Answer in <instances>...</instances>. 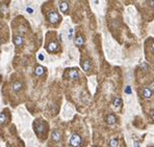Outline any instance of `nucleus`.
Listing matches in <instances>:
<instances>
[{
	"label": "nucleus",
	"instance_id": "nucleus-14",
	"mask_svg": "<svg viewBox=\"0 0 154 147\" xmlns=\"http://www.w3.org/2000/svg\"><path fill=\"white\" fill-rule=\"evenodd\" d=\"M34 73H36V75H37V76L41 77L42 75H44L45 68L42 66V65H38V66H37V68H36V71H34Z\"/></svg>",
	"mask_w": 154,
	"mask_h": 147
},
{
	"label": "nucleus",
	"instance_id": "nucleus-8",
	"mask_svg": "<svg viewBox=\"0 0 154 147\" xmlns=\"http://www.w3.org/2000/svg\"><path fill=\"white\" fill-rule=\"evenodd\" d=\"M52 140L54 141V142H59L61 140V134L57 130L53 131V133H52Z\"/></svg>",
	"mask_w": 154,
	"mask_h": 147
},
{
	"label": "nucleus",
	"instance_id": "nucleus-2",
	"mask_svg": "<svg viewBox=\"0 0 154 147\" xmlns=\"http://www.w3.org/2000/svg\"><path fill=\"white\" fill-rule=\"evenodd\" d=\"M47 17H48L49 22L52 23V24H55V23L59 22V20H60V17L58 16V14L55 10H50L47 14Z\"/></svg>",
	"mask_w": 154,
	"mask_h": 147
},
{
	"label": "nucleus",
	"instance_id": "nucleus-3",
	"mask_svg": "<svg viewBox=\"0 0 154 147\" xmlns=\"http://www.w3.org/2000/svg\"><path fill=\"white\" fill-rule=\"evenodd\" d=\"M70 144L74 147H78L81 144V138H80L79 135H77V134L72 135L71 138H70Z\"/></svg>",
	"mask_w": 154,
	"mask_h": 147
},
{
	"label": "nucleus",
	"instance_id": "nucleus-5",
	"mask_svg": "<svg viewBox=\"0 0 154 147\" xmlns=\"http://www.w3.org/2000/svg\"><path fill=\"white\" fill-rule=\"evenodd\" d=\"M57 49H58V44L56 41H51L49 42V45L47 46V51L50 53H53V52H56Z\"/></svg>",
	"mask_w": 154,
	"mask_h": 147
},
{
	"label": "nucleus",
	"instance_id": "nucleus-1",
	"mask_svg": "<svg viewBox=\"0 0 154 147\" xmlns=\"http://www.w3.org/2000/svg\"><path fill=\"white\" fill-rule=\"evenodd\" d=\"M33 127L36 130V133L38 135L41 134H45L46 133V127H45V123L41 120H37L36 122L33 123Z\"/></svg>",
	"mask_w": 154,
	"mask_h": 147
},
{
	"label": "nucleus",
	"instance_id": "nucleus-7",
	"mask_svg": "<svg viewBox=\"0 0 154 147\" xmlns=\"http://www.w3.org/2000/svg\"><path fill=\"white\" fill-rule=\"evenodd\" d=\"M59 9H60L61 13L67 14L68 11H69V3L66 2V1L60 2V4H59Z\"/></svg>",
	"mask_w": 154,
	"mask_h": 147
},
{
	"label": "nucleus",
	"instance_id": "nucleus-20",
	"mask_svg": "<svg viewBox=\"0 0 154 147\" xmlns=\"http://www.w3.org/2000/svg\"><path fill=\"white\" fill-rule=\"evenodd\" d=\"M38 59H40V60H44V55H43V54H38Z\"/></svg>",
	"mask_w": 154,
	"mask_h": 147
},
{
	"label": "nucleus",
	"instance_id": "nucleus-15",
	"mask_svg": "<svg viewBox=\"0 0 154 147\" xmlns=\"http://www.w3.org/2000/svg\"><path fill=\"white\" fill-rule=\"evenodd\" d=\"M84 44V40H83V37L82 36H77L76 37V40H75V45L76 46H78V47H80V46H82Z\"/></svg>",
	"mask_w": 154,
	"mask_h": 147
},
{
	"label": "nucleus",
	"instance_id": "nucleus-21",
	"mask_svg": "<svg viewBox=\"0 0 154 147\" xmlns=\"http://www.w3.org/2000/svg\"><path fill=\"white\" fill-rule=\"evenodd\" d=\"M72 33H73V29H70V33H69V38H72Z\"/></svg>",
	"mask_w": 154,
	"mask_h": 147
},
{
	"label": "nucleus",
	"instance_id": "nucleus-4",
	"mask_svg": "<svg viewBox=\"0 0 154 147\" xmlns=\"http://www.w3.org/2000/svg\"><path fill=\"white\" fill-rule=\"evenodd\" d=\"M142 92H143V96L145 98H151L153 95V89L150 87H144Z\"/></svg>",
	"mask_w": 154,
	"mask_h": 147
},
{
	"label": "nucleus",
	"instance_id": "nucleus-9",
	"mask_svg": "<svg viewBox=\"0 0 154 147\" xmlns=\"http://www.w3.org/2000/svg\"><path fill=\"white\" fill-rule=\"evenodd\" d=\"M14 44L16 47H21L23 45V37L21 35H16L14 37Z\"/></svg>",
	"mask_w": 154,
	"mask_h": 147
},
{
	"label": "nucleus",
	"instance_id": "nucleus-18",
	"mask_svg": "<svg viewBox=\"0 0 154 147\" xmlns=\"http://www.w3.org/2000/svg\"><path fill=\"white\" fill-rule=\"evenodd\" d=\"M125 93L126 94H131V87L130 86H127L125 88Z\"/></svg>",
	"mask_w": 154,
	"mask_h": 147
},
{
	"label": "nucleus",
	"instance_id": "nucleus-6",
	"mask_svg": "<svg viewBox=\"0 0 154 147\" xmlns=\"http://www.w3.org/2000/svg\"><path fill=\"white\" fill-rule=\"evenodd\" d=\"M68 77H69V78H70L71 80H77V79L79 78L78 71H77V69H71V71H69Z\"/></svg>",
	"mask_w": 154,
	"mask_h": 147
},
{
	"label": "nucleus",
	"instance_id": "nucleus-16",
	"mask_svg": "<svg viewBox=\"0 0 154 147\" xmlns=\"http://www.w3.org/2000/svg\"><path fill=\"white\" fill-rule=\"evenodd\" d=\"M7 120V118H6V115L4 113H1L0 114V124H3V123H5Z\"/></svg>",
	"mask_w": 154,
	"mask_h": 147
},
{
	"label": "nucleus",
	"instance_id": "nucleus-22",
	"mask_svg": "<svg viewBox=\"0 0 154 147\" xmlns=\"http://www.w3.org/2000/svg\"><path fill=\"white\" fill-rule=\"evenodd\" d=\"M134 147H141V146H140V144H138L137 142H134Z\"/></svg>",
	"mask_w": 154,
	"mask_h": 147
},
{
	"label": "nucleus",
	"instance_id": "nucleus-12",
	"mask_svg": "<svg viewBox=\"0 0 154 147\" xmlns=\"http://www.w3.org/2000/svg\"><path fill=\"white\" fill-rule=\"evenodd\" d=\"M82 68H83V71L84 72H90V69L92 68V63H91V61H88V60H86L84 62H82Z\"/></svg>",
	"mask_w": 154,
	"mask_h": 147
},
{
	"label": "nucleus",
	"instance_id": "nucleus-13",
	"mask_svg": "<svg viewBox=\"0 0 154 147\" xmlns=\"http://www.w3.org/2000/svg\"><path fill=\"white\" fill-rule=\"evenodd\" d=\"M113 105L115 108H117V109H120V108L122 107V99L120 98H116L114 99V102H113Z\"/></svg>",
	"mask_w": 154,
	"mask_h": 147
},
{
	"label": "nucleus",
	"instance_id": "nucleus-11",
	"mask_svg": "<svg viewBox=\"0 0 154 147\" xmlns=\"http://www.w3.org/2000/svg\"><path fill=\"white\" fill-rule=\"evenodd\" d=\"M22 88H23V85H22L21 82H19V81H16V82H14V84H13V89H14V91L19 92L20 90H22Z\"/></svg>",
	"mask_w": 154,
	"mask_h": 147
},
{
	"label": "nucleus",
	"instance_id": "nucleus-10",
	"mask_svg": "<svg viewBox=\"0 0 154 147\" xmlns=\"http://www.w3.org/2000/svg\"><path fill=\"white\" fill-rule=\"evenodd\" d=\"M116 121H117V118H116V116H115L114 114H109V115L106 117V122L108 123L109 125L115 124Z\"/></svg>",
	"mask_w": 154,
	"mask_h": 147
},
{
	"label": "nucleus",
	"instance_id": "nucleus-17",
	"mask_svg": "<svg viewBox=\"0 0 154 147\" xmlns=\"http://www.w3.org/2000/svg\"><path fill=\"white\" fill-rule=\"evenodd\" d=\"M118 145H119V142H118L117 139H111L110 142H109V146L110 147H118Z\"/></svg>",
	"mask_w": 154,
	"mask_h": 147
},
{
	"label": "nucleus",
	"instance_id": "nucleus-19",
	"mask_svg": "<svg viewBox=\"0 0 154 147\" xmlns=\"http://www.w3.org/2000/svg\"><path fill=\"white\" fill-rule=\"evenodd\" d=\"M25 10H26V13H28L29 15H31V14L33 13V9L31 8V7H29V6H27V7H26V8H25Z\"/></svg>",
	"mask_w": 154,
	"mask_h": 147
}]
</instances>
